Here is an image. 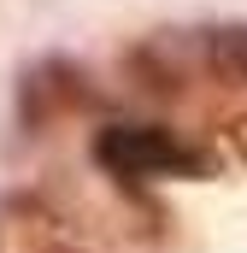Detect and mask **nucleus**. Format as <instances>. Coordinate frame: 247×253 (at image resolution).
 <instances>
[{
    "mask_svg": "<svg viewBox=\"0 0 247 253\" xmlns=\"http://www.w3.org/2000/svg\"><path fill=\"white\" fill-rule=\"evenodd\" d=\"M94 165L118 183H165V177L206 171V159L159 124H100L94 129Z\"/></svg>",
    "mask_w": 247,
    "mask_h": 253,
    "instance_id": "f257e3e1",
    "label": "nucleus"
},
{
    "mask_svg": "<svg viewBox=\"0 0 247 253\" xmlns=\"http://www.w3.org/2000/svg\"><path fill=\"white\" fill-rule=\"evenodd\" d=\"M206 59L230 77L247 83V24H224V30H206Z\"/></svg>",
    "mask_w": 247,
    "mask_h": 253,
    "instance_id": "f03ea898",
    "label": "nucleus"
}]
</instances>
